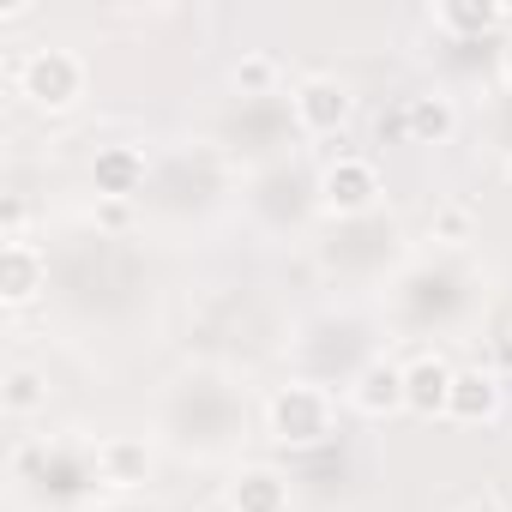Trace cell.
<instances>
[{"label":"cell","instance_id":"cell-1","mask_svg":"<svg viewBox=\"0 0 512 512\" xmlns=\"http://www.w3.org/2000/svg\"><path fill=\"white\" fill-rule=\"evenodd\" d=\"M19 91L43 109H67L85 91V61L73 49H37L31 61H19Z\"/></svg>","mask_w":512,"mask_h":512},{"label":"cell","instance_id":"cell-2","mask_svg":"<svg viewBox=\"0 0 512 512\" xmlns=\"http://www.w3.org/2000/svg\"><path fill=\"white\" fill-rule=\"evenodd\" d=\"M272 434L290 446H314L332 434V398L320 386H284L272 398Z\"/></svg>","mask_w":512,"mask_h":512},{"label":"cell","instance_id":"cell-3","mask_svg":"<svg viewBox=\"0 0 512 512\" xmlns=\"http://www.w3.org/2000/svg\"><path fill=\"white\" fill-rule=\"evenodd\" d=\"M290 103H296V121L308 133H338L350 121V91L338 79H302V91Z\"/></svg>","mask_w":512,"mask_h":512},{"label":"cell","instance_id":"cell-4","mask_svg":"<svg viewBox=\"0 0 512 512\" xmlns=\"http://www.w3.org/2000/svg\"><path fill=\"white\" fill-rule=\"evenodd\" d=\"M320 193H326V205H332L338 217H356V211H368V205H374L380 181H374V169H368L362 157H338V163L326 169Z\"/></svg>","mask_w":512,"mask_h":512},{"label":"cell","instance_id":"cell-5","mask_svg":"<svg viewBox=\"0 0 512 512\" xmlns=\"http://www.w3.org/2000/svg\"><path fill=\"white\" fill-rule=\"evenodd\" d=\"M452 380H458V368L422 356L416 368H404V410H416V416H446V404H452Z\"/></svg>","mask_w":512,"mask_h":512},{"label":"cell","instance_id":"cell-6","mask_svg":"<svg viewBox=\"0 0 512 512\" xmlns=\"http://www.w3.org/2000/svg\"><path fill=\"white\" fill-rule=\"evenodd\" d=\"M404 133H410L416 145H446V139L458 133V109H452V97H440V91L410 97V103H404Z\"/></svg>","mask_w":512,"mask_h":512},{"label":"cell","instance_id":"cell-7","mask_svg":"<svg viewBox=\"0 0 512 512\" xmlns=\"http://www.w3.org/2000/svg\"><path fill=\"white\" fill-rule=\"evenodd\" d=\"M356 410L362 416H392V410H404V368H392V362H368L362 374H356Z\"/></svg>","mask_w":512,"mask_h":512},{"label":"cell","instance_id":"cell-8","mask_svg":"<svg viewBox=\"0 0 512 512\" xmlns=\"http://www.w3.org/2000/svg\"><path fill=\"white\" fill-rule=\"evenodd\" d=\"M91 175H97V193L127 199V193H139V181H145V157H139L133 145H109V151H97Z\"/></svg>","mask_w":512,"mask_h":512},{"label":"cell","instance_id":"cell-9","mask_svg":"<svg viewBox=\"0 0 512 512\" xmlns=\"http://www.w3.org/2000/svg\"><path fill=\"white\" fill-rule=\"evenodd\" d=\"M229 506L235 512H290V482L278 470H247L229 488Z\"/></svg>","mask_w":512,"mask_h":512},{"label":"cell","instance_id":"cell-10","mask_svg":"<svg viewBox=\"0 0 512 512\" xmlns=\"http://www.w3.org/2000/svg\"><path fill=\"white\" fill-rule=\"evenodd\" d=\"M494 410H500V380L494 374H458L452 380V404H446L452 422H488Z\"/></svg>","mask_w":512,"mask_h":512},{"label":"cell","instance_id":"cell-11","mask_svg":"<svg viewBox=\"0 0 512 512\" xmlns=\"http://www.w3.org/2000/svg\"><path fill=\"white\" fill-rule=\"evenodd\" d=\"M37 290H43V260H37V247H31V241H7V302L25 308Z\"/></svg>","mask_w":512,"mask_h":512},{"label":"cell","instance_id":"cell-12","mask_svg":"<svg viewBox=\"0 0 512 512\" xmlns=\"http://www.w3.org/2000/svg\"><path fill=\"white\" fill-rule=\"evenodd\" d=\"M97 464H103L109 482H145L151 452H145L139 440H103V446H97Z\"/></svg>","mask_w":512,"mask_h":512},{"label":"cell","instance_id":"cell-13","mask_svg":"<svg viewBox=\"0 0 512 512\" xmlns=\"http://www.w3.org/2000/svg\"><path fill=\"white\" fill-rule=\"evenodd\" d=\"M0 404H7V416H31V410H43V404H49V386H43V374H31V368H13V374H7V392H0Z\"/></svg>","mask_w":512,"mask_h":512},{"label":"cell","instance_id":"cell-14","mask_svg":"<svg viewBox=\"0 0 512 512\" xmlns=\"http://www.w3.org/2000/svg\"><path fill=\"white\" fill-rule=\"evenodd\" d=\"M434 25H440V31H494V25H500V7H488V0H464V7H434Z\"/></svg>","mask_w":512,"mask_h":512},{"label":"cell","instance_id":"cell-15","mask_svg":"<svg viewBox=\"0 0 512 512\" xmlns=\"http://www.w3.org/2000/svg\"><path fill=\"white\" fill-rule=\"evenodd\" d=\"M272 79H278V67H272L266 55H247V61L235 67V85H241V91H272Z\"/></svg>","mask_w":512,"mask_h":512},{"label":"cell","instance_id":"cell-16","mask_svg":"<svg viewBox=\"0 0 512 512\" xmlns=\"http://www.w3.org/2000/svg\"><path fill=\"white\" fill-rule=\"evenodd\" d=\"M434 235H446V241H464V235H470V211H458V205L434 211Z\"/></svg>","mask_w":512,"mask_h":512},{"label":"cell","instance_id":"cell-17","mask_svg":"<svg viewBox=\"0 0 512 512\" xmlns=\"http://www.w3.org/2000/svg\"><path fill=\"white\" fill-rule=\"evenodd\" d=\"M464 512H500V506H494V500H470Z\"/></svg>","mask_w":512,"mask_h":512},{"label":"cell","instance_id":"cell-18","mask_svg":"<svg viewBox=\"0 0 512 512\" xmlns=\"http://www.w3.org/2000/svg\"><path fill=\"white\" fill-rule=\"evenodd\" d=\"M500 67H506V79H512V37H506V49H500Z\"/></svg>","mask_w":512,"mask_h":512},{"label":"cell","instance_id":"cell-19","mask_svg":"<svg viewBox=\"0 0 512 512\" xmlns=\"http://www.w3.org/2000/svg\"><path fill=\"white\" fill-rule=\"evenodd\" d=\"M506 181H512V151H506Z\"/></svg>","mask_w":512,"mask_h":512}]
</instances>
